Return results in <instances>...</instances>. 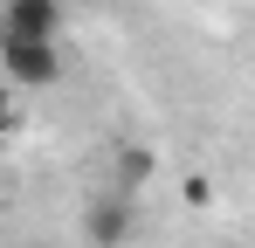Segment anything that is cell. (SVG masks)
I'll list each match as a JSON object with an SVG mask.
<instances>
[{
  "mask_svg": "<svg viewBox=\"0 0 255 248\" xmlns=\"http://www.w3.org/2000/svg\"><path fill=\"white\" fill-rule=\"evenodd\" d=\"M83 242L90 248H125L131 242V193H97L90 200V214H83Z\"/></svg>",
  "mask_w": 255,
  "mask_h": 248,
  "instance_id": "obj_2",
  "label": "cell"
},
{
  "mask_svg": "<svg viewBox=\"0 0 255 248\" xmlns=\"http://www.w3.org/2000/svg\"><path fill=\"white\" fill-rule=\"evenodd\" d=\"M145 179H152V152H145V145H125V152L111 159V186H118V193H138Z\"/></svg>",
  "mask_w": 255,
  "mask_h": 248,
  "instance_id": "obj_4",
  "label": "cell"
},
{
  "mask_svg": "<svg viewBox=\"0 0 255 248\" xmlns=\"http://www.w3.org/2000/svg\"><path fill=\"white\" fill-rule=\"evenodd\" d=\"M179 200L186 207H214V179L207 172H186V179H179Z\"/></svg>",
  "mask_w": 255,
  "mask_h": 248,
  "instance_id": "obj_5",
  "label": "cell"
},
{
  "mask_svg": "<svg viewBox=\"0 0 255 248\" xmlns=\"http://www.w3.org/2000/svg\"><path fill=\"white\" fill-rule=\"evenodd\" d=\"M7 35L55 41V35H62V0H7Z\"/></svg>",
  "mask_w": 255,
  "mask_h": 248,
  "instance_id": "obj_3",
  "label": "cell"
},
{
  "mask_svg": "<svg viewBox=\"0 0 255 248\" xmlns=\"http://www.w3.org/2000/svg\"><path fill=\"white\" fill-rule=\"evenodd\" d=\"M7 83H14V90H55V83H62V48H55V41L7 35Z\"/></svg>",
  "mask_w": 255,
  "mask_h": 248,
  "instance_id": "obj_1",
  "label": "cell"
}]
</instances>
